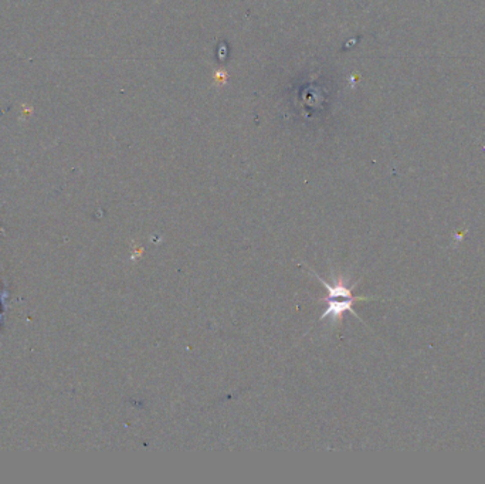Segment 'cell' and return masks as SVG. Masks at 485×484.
I'll return each instance as SVG.
<instances>
[{
    "label": "cell",
    "mask_w": 485,
    "mask_h": 484,
    "mask_svg": "<svg viewBox=\"0 0 485 484\" xmlns=\"http://www.w3.org/2000/svg\"><path fill=\"white\" fill-rule=\"evenodd\" d=\"M314 274L317 276L319 282L324 284L328 290V297L325 298V301L328 302V308L325 310V312L321 316V320L331 318L332 321H341L345 312H351L352 316L358 317L355 310L352 308L353 304L356 301H359V300H369V297H355L352 294L355 286L348 287L344 278H338V280H335V282L329 284L324 278H321L317 273Z\"/></svg>",
    "instance_id": "6da1fadb"
}]
</instances>
